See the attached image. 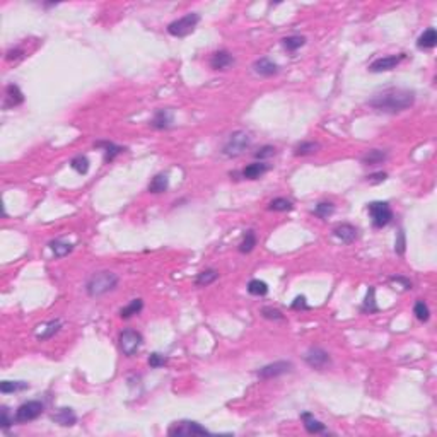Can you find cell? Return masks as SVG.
<instances>
[{"mask_svg":"<svg viewBox=\"0 0 437 437\" xmlns=\"http://www.w3.org/2000/svg\"><path fill=\"white\" fill-rule=\"evenodd\" d=\"M234 65V57L227 52V50H221V52H215L210 57V67L213 70H227Z\"/></svg>","mask_w":437,"mask_h":437,"instance_id":"cell-14","label":"cell"},{"mask_svg":"<svg viewBox=\"0 0 437 437\" xmlns=\"http://www.w3.org/2000/svg\"><path fill=\"white\" fill-rule=\"evenodd\" d=\"M333 212H335V205L332 202H319L313 210L314 215L319 218H328Z\"/></svg>","mask_w":437,"mask_h":437,"instance_id":"cell-36","label":"cell"},{"mask_svg":"<svg viewBox=\"0 0 437 437\" xmlns=\"http://www.w3.org/2000/svg\"><path fill=\"white\" fill-rule=\"evenodd\" d=\"M169 435H205L208 434V430L203 425H200L198 422L193 420H181L176 422L169 427L167 430Z\"/></svg>","mask_w":437,"mask_h":437,"instance_id":"cell-8","label":"cell"},{"mask_svg":"<svg viewBox=\"0 0 437 437\" xmlns=\"http://www.w3.org/2000/svg\"><path fill=\"white\" fill-rule=\"evenodd\" d=\"M218 278V272L213 270V268H208V270H203L198 273V277L195 278V286L196 287H207L213 283Z\"/></svg>","mask_w":437,"mask_h":437,"instance_id":"cell-24","label":"cell"},{"mask_svg":"<svg viewBox=\"0 0 437 437\" xmlns=\"http://www.w3.org/2000/svg\"><path fill=\"white\" fill-rule=\"evenodd\" d=\"M261 316L267 318V319H275V321H278V319H283V314L278 311V309L275 308H261Z\"/></svg>","mask_w":437,"mask_h":437,"instance_id":"cell-40","label":"cell"},{"mask_svg":"<svg viewBox=\"0 0 437 437\" xmlns=\"http://www.w3.org/2000/svg\"><path fill=\"white\" fill-rule=\"evenodd\" d=\"M29 389V384L26 381H4L0 383V393L9 395V393H17V391Z\"/></svg>","mask_w":437,"mask_h":437,"instance_id":"cell-26","label":"cell"},{"mask_svg":"<svg viewBox=\"0 0 437 437\" xmlns=\"http://www.w3.org/2000/svg\"><path fill=\"white\" fill-rule=\"evenodd\" d=\"M50 248H52L53 255L57 256V258H63V256H67L69 253L74 250V246H72V245H69V243H63V241H60V239H55V241L50 243Z\"/></svg>","mask_w":437,"mask_h":437,"instance_id":"cell-32","label":"cell"},{"mask_svg":"<svg viewBox=\"0 0 437 437\" xmlns=\"http://www.w3.org/2000/svg\"><path fill=\"white\" fill-rule=\"evenodd\" d=\"M70 167H72V169L75 171V172H79V174H88V171H89V159L85 156H75L72 161H70Z\"/></svg>","mask_w":437,"mask_h":437,"instance_id":"cell-34","label":"cell"},{"mask_svg":"<svg viewBox=\"0 0 437 437\" xmlns=\"http://www.w3.org/2000/svg\"><path fill=\"white\" fill-rule=\"evenodd\" d=\"M253 70L261 75V77H273V75L278 74V70H280V67L273 62V60L263 57V58H258L255 63H253Z\"/></svg>","mask_w":437,"mask_h":437,"instance_id":"cell-13","label":"cell"},{"mask_svg":"<svg viewBox=\"0 0 437 437\" xmlns=\"http://www.w3.org/2000/svg\"><path fill=\"white\" fill-rule=\"evenodd\" d=\"M291 308L294 309V311H306V309H309V304L306 302V297L304 296H297L296 299H294V302L291 304Z\"/></svg>","mask_w":437,"mask_h":437,"instance_id":"cell-43","label":"cell"},{"mask_svg":"<svg viewBox=\"0 0 437 437\" xmlns=\"http://www.w3.org/2000/svg\"><path fill=\"white\" fill-rule=\"evenodd\" d=\"M294 208V203L287 198H273V200L268 203V210H273V212H289Z\"/></svg>","mask_w":437,"mask_h":437,"instance_id":"cell-30","label":"cell"},{"mask_svg":"<svg viewBox=\"0 0 437 437\" xmlns=\"http://www.w3.org/2000/svg\"><path fill=\"white\" fill-rule=\"evenodd\" d=\"M367 212L373 221V227L376 229H383L393 221V210L388 202H370L367 205Z\"/></svg>","mask_w":437,"mask_h":437,"instance_id":"cell-5","label":"cell"},{"mask_svg":"<svg viewBox=\"0 0 437 437\" xmlns=\"http://www.w3.org/2000/svg\"><path fill=\"white\" fill-rule=\"evenodd\" d=\"M413 314L417 316V319H419V321H422V323L429 321V318H430V309H429V306H427V302L422 301V299H419V301L415 302V306H413Z\"/></svg>","mask_w":437,"mask_h":437,"instance_id":"cell-33","label":"cell"},{"mask_svg":"<svg viewBox=\"0 0 437 437\" xmlns=\"http://www.w3.org/2000/svg\"><path fill=\"white\" fill-rule=\"evenodd\" d=\"M292 367L294 365H292V362H289V360H277V362L268 364V365H265V367H261L256 373V376L260 379H273V378H278V376H282V374L291 373Z\"/></svg>","mask_w":437,"mask_h":437,"instance_id":"cell-10","label":"cell"},{"mask_svg":"<svg viewBox=\"0 0 437 437\" xmlns=\"http://www.w3.org/2000/svg\"><path fill=\"white\" fill-rule=\"evenodd\" d=\"M251 142L253 139L248 132L236 130V132H232V134L227 137V140L224 142V145H222V154L226 157H229V159L239 157L241 154H245V152L250 149Z\"/></svg>","mask_w":437,"mask_h":437,"instance_id":"cell-3","label":"cell"},{"mask_svg":"<svg viewBox=\"0 0 437 437\" xmlns=\"http://www.w3.org/2000/svg\"><path fill=\"white\" fill-rule=\"evenodd\" d=\"M24 103V94L17 84H9L6 88V101H4V108H16V106Z\"/></svg>","mask_w":437,"mask_h":437,"instance_id":"cell-15","label":"cell"},{"mask_svg":"<svg viewBox=\"0 0 437 437\" xmlns=\"http://www.w3.org/2000/svg\"><path fill=\"white\" fill-rule=\"evenodd\" d=\"M60 328H62V323H60V319H53V321H50V323L45 324V330H43L41 333L36 335V338L39 340V342L50 340L52 337H55V333H57Z\"/></svg>","mask_w":437,"mask_h":437,"instance_id":"cell-29","label":"cell"},{"mask_svg":"<svg viewBox=\"0 0 437 437\" xmlns=\"http://www.w3.org/2000/svg\"><path fill=\"white\" fill-rule=\"evenodd\" d=\"M268 171H270V166L265 164V162H253V164L246 166L245 169L241 171V174L243 178H246V180H258V178H261Z\"/></svg>","mask_w":437,"mask_h":437,"instance_id":"cell-18","label":"cell"},{"mask_svg":"<svg viewBox=\"0 0 437 437\" xmlns=\"http://www.w3.org/2000/svg\"><path fill=\"white\" fill-rule=\"evenodd\" d=\"M301 419L304 422V429H306V432H309V434H321V432L326 430L323 422H319L316 417L313 413H309V411H304L301 415Z\"/></svg>","mask_w":437,"mask_h":437,"instance_id":"cell-19","label":"cell"},{"mask_svg":"<svg viewBox=\"0 0 437 437\" xmlns=\"http://www.w3.org/2000/svg\"><path fill=\"white\" fill-rule=\"evenodd\" d=\"M52 420L62 427H72L75 425V422H77V415L74 413L72 408L63 406V408H58L55 413H52Z\"/></svg>","mask_w":437,"mask_h":437,"instance_id":"cell-17","label":"cell"},{"mask_svg":"<svg viewBox=\"0 0 437 437\" xmlns=\"http://www.w3.org/2000/svg\"><path fill=\"white\" fill-rule=\"evenodd\" d=\"M142 342H144L142 335L137 332V330H132V328L123 330V332L120 333V337H118L120 350H121V354H123L125 357H134V355L140 350Z\"/></svg>","mask_w":437,"mask_h":437,"instance_id":"cell-6","label":"cell"},{"mask_svg":"<svg viewBox=\"0 0 437 437\" xmlns=\"http://www.w3.org/2000/svg\"><path fill=\"white\" fill-rule=\"evenodd\" d=\"M198 23H200V16H198L196 12H190V14H186V16H183L167 24V33L176 38H185L195 31Z\"/></svg>","mask_w":437,"mask_h":437,"instance_id":"cell-4","label":"cell"},{"mask_svg":"<svg viewBox=\"0 0 437 437\" xmlns=\"http://www.w3.org/2000/svg\"><path fill=\"white\" fill-rule=\"evenodd\" d=\"M376 291H374V287H369V291H367V296H365V301H364V304H362V311L364 313H376L378 311V304H376Z\"/></svg>","mask_w":437,"mask_h":437,"instance_id":"cell-37","label":"cell"},{"mask_svg":"<svg viewBox=\"0 0 437 437\" xmlns=\"http://www.w3.org/2000/svg\"><path fill=\"white\" fill-rule=\"evenodd\" d=\"M318 142H301V144L296 145V149H294V154L296 156H308V154H314L318 149H319Z\"/></svg>","mask_w":437,"mask_h":437,"instance_id":"cell-35","label":"cell"},{"mask_svg":"<svg viewBox=\"0 0 437 437\" xmlns=\"http://www.w3.org/2000/svg\"><path fill=\"white\" fill-rule=\"evenodd\" d=\"M403 58H405V55H389V57L378 58V60H374V62L369 65V70L373 74L388 72V70H393Z\"/></svg>","mask_w":437,"mask_h":437,"instance_id":"cell-11","label":"cell"},{"mask_svg":"<svg viewBox=\"0 0 437 437\" xmlns=\"http://www.w3.org/2000/svg\"><path fill=\"white\" fill-rule=\"evenodd\" d=\"M248 292L251 294V296H267L268 294V283L263 282V280H258V278H253V280H250V283H248Z\"/></svg>","mask_w":437,"mask_h":437,"instance_id":"cell-31","label":"cell"},{"mask_svg":"<svg viewBox=\"0 0 437 437\" xmlns=\"http://www.w3.org/2000/svg\"><path fill=\"white\" fill-rule=\"evenodd\" d=\"M304 360H306V364L309 365V367H313L316 370H323V369H326L332 365V357H330V354L321 347L309 348L306 352V355H304Z\"/></svg>","mask_w":437,"mask_h":437,"instance_id":"cell-9","label":"cell"},{"mask_svg":"<svg viewBox=\"0 0 437 437\" xmlns=\"http://www.w3.org/2000/svg\"><path fill=\"white\" fill-rule=\"evenodd\" d=\"M435 45H437V33L434 28L425 29V31L419 36V39H417V47L420 50H430V48H434Z\"/></svg>","mask_w":437,"mask_h":437,"instance_id":"cell-21","label":"cell"},{"mask_svg":"<svg viewBox=\"0 0 437 437\" xmlns=\"http://www.w3.org/2000/svg\"><path fill=\"white\" fill-rule=\"evenodd\" d=\"M306 45V38L299 36V34H292V36H287L282 39V47L287 50V52H297L299 48H302Z\"/></svg>","mask_w":437,"mask_h":437,"instance_id":"cell-27","label":"cell"},{"mask_svg":"<svg viewBox=\"0 0 437 437\" xmlns=\"http://www.w3.org/2000/svg\"><path fill=\"white\" fill-rule=\"evenodd\" d=\"M14 422H16V419L11 417V411H9L7 406H2V429L7 430L9 427L14 424Z\"/></svg>","mask_w":437,"mask_h":437,"instance_id":"cell-42","label":"cell"},{"mask_svg":"<svg viewBox=\"0 0 437 437\" xmlns=\"http://www.w3.org/2000/svg\"><path fill=\"white\" fill-rule=\"evenodd\" d=\"M386 172H374V174H369L367 176V183H370V185H379V183H383L386 180Z\"/></svg>","mask_w":437,"mask_h":437,"instance_id":"cell-44","label":"cell"},{"mask_svg":"<svg viewBox=\"0 0 437 437\" xmlns=\"http://www.w3.org/2000/svg\"><path fill=\"white\" fill-rule=\"evenodd\" d=\"M415 103V93L410 89H401V88H389L378 93L373 99L369 101V106L383 113H401V111L410 110Z\"/></svg>","mask_w":437,"mask_h":437,"instance_id":"cell-1","label":"cell"},{"mask_svg":"<svg viewBox=\"0 0 437 437\" xmlns=\"http://www.w3.org/2000/svg\"><path fill=\"white\" fill-rule=\"evenodd\" d=\"M333 234L337 236L342 243H345V245H350V243H354L355 239H357V227L343 222V224H338L337 227H335Z\"/></svg>","mask_w":437,"mask_h":437,"instance_id":"cell-16","label":"cell"},{"mask_svg":"<svg viewBox=\"0 0 437 437\" xmlns=\"http://www.w3.org/2000/svg\"><path fill=\"white\" fill-rule=\"evenodd\" d=\"M21 57H23V50H19V48L9 50L7 55H6V58L9 60V62H12V60H17V58H21Z\"/></svg>","mask_w":437,"mask_h":437,"instance_id":"cell-45","label":"cell"},{"mask_svg":"<svg viewBox=\"0 0 437 437\" xmlns=\"http://www.w3.org/2000/svg\"><path fill=\"white\" fill-rule=\"evenodd\" d=\"M172 123H174V113L167 108L157 110L150 120V126L156 130H169Z\"/></svg>","mask_w":437,"mask_h":437,"instance_id":"cell-12","label":"cell"},{"mask_svg":"<svg viewBox=\"0 0 437 437\" xmlns=\"http://www.w3.org/2000/svg\"><path fill=\"white\" fill-rule=\"evenodd\" d=\"M43 410H45V405L41 403V401L31 400V401H26V403H23L21 406H19V408L16 410L14 419H16V424H28V422L36 420L38 417L43 413Z\"/></svg>","mask_w":437,"mask_h":437,"instance_id":"cell-7","label":"cell"},{"mask_svg":"<svg viewBox=\"0 0 437 437\" xmlns=\"http://www.w3.org/2000/svg\"><path fill=\"white\" fill-rule=\"evenodd\" d=\"M94 147H98V149H104V161H106V162H111L116 156H120L121 152L125 150L123 147L116 145V144H113V142H108V140H99V142H96Z\"/></svg>","mask_w":437,"mask_h":437,"instance_id":"cell-20","label":"cell"},{"mask_svg":"<svg viewBox=\"0 0 437 437\" xmlns=\"http://www.w3.org/2000/svg\"><path fill=\"white\" fill-rule=\"evenodd\" d=\"M275 156V147L272 145H265L261 149H258V152H255V157L256 159H268V157H273Z\"/></svg>","mask_w":437,"mask_h":437,"instance_id":"cell-41","label":"cell"},{"mask_svg":"<svg viewBox=\"0 0 437 437\" xmlns=\"http://www.w3.org/2000/svg\"><path fill=\"white\" fill-rule=\"evenodd\" d=\"M405 250H406V237H405L403 229H400L398 237H396V243H395V251H396V255H405Z\"/></svg>","mask_w":437,"mask_h":437,"instance_id":"cell-39","label":"cell"},{"mask_svg":"<svg viewBox=\"0 0 437 437\" xmlns=\"http://www.w3.org/2000/svg\"><path fill=\"white\" fill-rule=\"evenodd\" d=\"M120 278L116 273L110 270L96 272L89 277V280L85 282V292L89 297H101L106 296L108 292H113L118 287Z\"/></svg>","mask_w":437,"mask_h":437,"instance_id":"cell-2","label":"cell"},{"mask_svg":"<svg viewBox=\"0 0 437 437\" xmlns=\"http://www.w3.org/2000/svg\"><path fill=\"white\" fill-rule=\"evenodd\" d=\"M386 159H388V154H386L384 150L373 149V150L365 152L360 161H362V164H365V166H374V164H381V162L386 161Z\"/></svg>","mask_w":437,"mask_h":437,"instance_id":"cell-23","label":"cell"},{"mask_svg":"<svg viewBox=\"0 0 437 437\" xmlns=\"http://www.w3.org/2000/svg\"><path fill=\"white\" fill-rule=\"evenodd\" d=\"M167 188H169V178H167V174H164V172L156 174L152 178V181L149 183V191L154 193V195L167 191Z\"/></svg>","mask_w":437,"mask_h":437,"instance_id":"cell-22","label":"cell"},{"mask_svg":"<svg viewBox=\"0 0 437 437\" xmlns=\"http://www.w3.org/2000/svg\"><path fill=\"white\" fill-rule=\"evenodd\" d=\"M142 309H144V301H142V299H134V301L128 304V306L121 308L120 318L128 319V318H132V316H135V314H139Z\"/></svg>","mask_w":437,"mask_h":437,"instance_id":"cell-28","label":"cell"},{"mask_svg":"<svg viewBox=\"0 0 437 437\" xmlns=\"http://www.w3.org/2000/svg\"><path fill=\"white\" fill-rule=\"evenodd\" d=\"M147 362H149V365L152 369H159V367H164V365L167 364V357H164L162 354H150L149 359H147Z\"/></svg>","mask_w":437,"mask_h":437,"instance_id":"cell-38","label":"cell"},{"mask_svg":"<svg viewBox=\"0 0 437 437\" xmlns=\"http://www.w3.org/2000/svg\"><path fill=\"white\" fill-rule=\"evenodd\" d=\"M256 243H258L256 232L253 229H250V231H246V234H245V237H243V241L239 243V248H237V250H239V253H243V255H246V253H251L253 250H255Z\"/></svg>","mask_w":437,"mask_h":437,"instance_id":"cell-25","label":"cell"}]
</instances>
